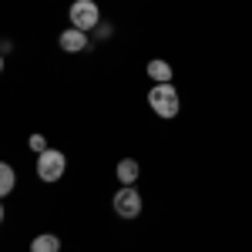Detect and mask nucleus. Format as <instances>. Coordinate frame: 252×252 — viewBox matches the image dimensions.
Masks as SVG:
<instances>
[{"label":"nucleus","mask_w":252,"mask_h":252,"mask_svg":"<svg viewBox=\"0 0 252 252\" xmlns=\"http://www.w3.org/2000/svg\"><path fill=\"white\" fill-rule=\"evenodd\" d=\"M148 104H152V111L158 118H165V121H172L178 111H182V97L175 91V84H155L152 91H148Z\"/></svg>","instance_id":"obj_1"},{"label":"nucleus","mask_w":252,"mask_h":252,"mask_svg":"<svg viewBox=\"0 0 252 252\" xmlns=\"http://www.w3.org/2000/svg\"><path fill=\"white\" fill-rule=\"evenodd\" d=\"M67 17H71V27H78V31H94L101 27V10H97L94 0H74L71 3V10H67Z\"/></svg>","instance_id":"obj_2"},{"label":"nucleus","mask_w":252,"mask_h":252,"mask_svg":"<svg viewBox=\"0 0 252 252\" xmlns=\"http://www.w3.org/2000/svg\"><path fill=\"white\" fill-rule=\"evenodd\" d=\"M64 168H67V158H64V152H58V148H47L44 155H37V178L40 182H47V185L61 182Z\"/></svg>","instance_id":"obj_3"},{"label":"nucleus","mask_w":252,"mask_h":252,"mask_svg":"<svg viewBox=\"0 0 252 252\" xmlns=\"http://www.w3.org/2000/svg\"><path fill=\"white\" fill-rule=\"evenodd\" d=\"M111 205H115V212L121 215V219H138V215H141V195H138L135 185H121Z\"/></svg>","instance_id":"obj_4"},{"label":"nucleus","mask_w":252,"mask_h":252,"mask_svg":"<svg viewBox=\"0 0 252 252\" xmlns=\"http://www.w3.org/2000/svg\"><path fill=\"white\" fill-rule=\"evenodd\" d=\"M58 44H61V51H67V54H81V51H88V34L78 31V27H67L58 37Z\"/></svg>","instance_id":"obj_5"},{"label":"nucleus","mask_w":252,"mask_h":252,"mask_svg":"<svg viewBox=\"0 0 252 252\" xmlns=\"http://www.w3.org/2000/svg\"><path fill=\"white\" fill-rule=\"evenodd\" d=\"M148 78L155 81V84H172V64L168 61H148Z\"/></svg>","instance_id":"obj_6"},{"label":"nucleus","mask_w":252,"mask_h":252,"mask_svg":"<svg viewBox=\"0 0 252 252\" xmlns=\"http://www.w3.org/2000/svg\"><path fill=\"white\" fill-rule=\"evenodd\" d=\"M138 175H141V165H138L135 158H125V161H118V182H121V185H135Z\"/></svg>","instance_id":"obj_7"},{"label":"nucleus","mask_w":252,"mask_h":252,"mask_svg":"<svg viewBox=\"0 0 252 252\" xmlns=\"http://www.w3.org/2000/svg\"><path fill=\"white\" fill-rule=\"evenodd\" d=\"M31 252H61V239H58L54 232L34 235V242H31Z\"/></svg>","instance_id":"obj_8"},{"label":"nucleus","mask_w":252,"mask_h":252,"mask_svg":"<svg viewBox=\"0 0 252 252\" xmlns=\"http://www.w3.org/2000/svg\"><path fill=\"white\" fill-rule=\"evenodd\" d=\"M14 185H17V175H14V168L3 161V165H0V195H10Z\"/></svg>","instance_id":"obj_9"},{"label":"nucleus","mask_w":252,"mask_h":252,"mask_svg":"<svg viewBox=\"0 0 252 252\" xmlns=\"http://www.w3.org/2000/svg\"><path fill=\"white\" fill-rule=\"evenodd\" d=\"M27 145H31L37 155H44V152H47V138H44V135H31V141H27Z\"/></svg>","instance_id":"obj_10"}]
</instances>
